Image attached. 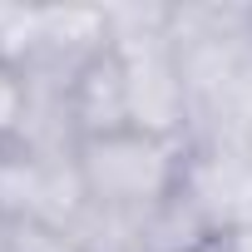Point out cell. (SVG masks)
<instances>
[{
	"label": "cell",
	"mask_w": 252,
	"mask_h": 252,
	"mask_svg": "<svg viewBox=\"0 0 252 252\" xmlns=\"http://www.w3.org/2000/svg\"><path fill=\"white\" fill-rule=\"evenodd\" d=\"M168 45L188 99L193 154H247L252 144V5H168Z\"/></svg>",
	"instance_id": "obj_1"
},
{
	"label": "cell",
	"mask_w": 252,
	"mask_h": 252,
	"mask_svg": "<svg viewBox=\"0 0 252 252\" xmlns=\"http://www.w3.org/2000/svg\"><path fill=\"white\" fill-rule=\"evenodd\" d=\"M74 158H79V183H84L89 208L144 218L183 183V173L193 163V144L124 129L109 139H84Z\"/></svg>",
	"instance_id": "obj_2"
},
{
	"label": "cell",
	"mask_w": 252,
	"mask_h": 252,
	"mask_svg": "<svg viewBox=\"0 0 252 252\" xmlns=\"http://www.w3.org/2000/svg\"><path fill=\"white\" fill-rule=\"evenodd\" d=\"M109 45L129 79L134 129L188 139V99L168 45V5H109Z\"/></svg>",
	"instance_id": "obj_3"
},
{
	"label": "cell",
	"mask_w": 252,
	"mask_h": 252,
	"mask_svg": "<svg viewBox=\"0 0 252 252\" xmlns=\"http://www.w3.org/2000/svg\"><path fill=\"white\" fill-rule=\"evenodd\" d=\"M84 208H89V198L79 183V158L0 149V213L5 218H30V222L74 232Z\"/></svg>",
	"instance_id": "obj_4"
},
{
	"label": "cell",
	"mask_w": 252,
	"mask_h": 252,
	"mask_svg": "<svg viewBox=\"0 0 252 252\" xmlns=\"http://www.w3.org/2000/svg\"><path fill=\"white\" fill-rule=\"evenodd\" d=\"M222 237H227V222H222V213L213 208V198L203 193V183L193 178V163H188L183 183L158 208L144 213L134 252H218Z\"/></svg>",
	"instance_id": "obj_5"
},
{
	"label": "cell",
	"mask_w": 252,
	"mask_h": 252,
	"mask_svg": "<svg viewBox=\"0 0 252 252\" xmlns=\"http://www.w3.org/2000/svg\"><path fill=\"white\" fill-rule=\"evenodd\" d=\"M69 119H74V134L84 139H109L134 129V104H129V79H124V64L114 55V45H104L69 89Z\"/></svg>",
	"instance_id": "obj_6"
},
{
	"label": "cell",
	"mask_w": 252,
	"mask_h": 252,
	"mask_svg": "<svg viewBox=\"0 0 252 252\" xmlns=\"http://www.w3.org/2000/svg\"><path fill=\"white\" fill-rule=\"evenodd\" d=\"M0 252H84L74 232L30 222V218H5L0 213Z\"/></svg>",
	"instance_id": "obj_7"
},
{
	"label": "cell",
	"mask_w": 252,
	"mask_h": 252,
	"mask_svg": "<svg viewBox=\"0 0 252 252\" xmlns=\"http://www.w3.org/2000/svg\"><path fill=\"white\" fill-rule=\"evenodd\" d=\"M25 109H30V94H25V79L15 64L0 60V149H10L25 129Z\"/></svg>",
	"instance_id": "obj_8"
}]
</instances>
